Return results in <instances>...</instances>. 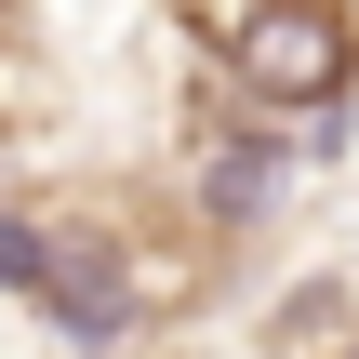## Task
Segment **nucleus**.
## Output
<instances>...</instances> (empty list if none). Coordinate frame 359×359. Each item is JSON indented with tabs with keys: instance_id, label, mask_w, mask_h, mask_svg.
Listing matches in <instances>:
<instances>
[{
	"instance_id": "nucleus-1",
	"label": "nucleus",
	"mask_w": 359,
	"mask_h": 359,
	"mask_svg": "<svg viewBox=\"0 0 359 359\" xmlns=\"http://www.w3.org/2000/svg\"><path fill=\"white\" fill-rule=\"evenodd\" d=\"M200 27V53L253 93V107H333L359 80V27L333 0H173Z\"/></svg>"
},
{
	"instance_id": "nucleus-2",
	"label": "nucleus",
	"mask_w": 359,
	"mask_h": 359,
	"mask_svg": "<svg viewBox=\"0 0 359 359\" xmlns=\"http://www.w3.org/2000/svg\"><path fill=\"white\" fill-rule=\"evenodd\" d=\"M0 293H53V240L0 213Z\"/></svg>"
}]
</instances>
